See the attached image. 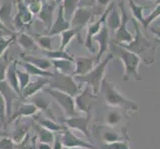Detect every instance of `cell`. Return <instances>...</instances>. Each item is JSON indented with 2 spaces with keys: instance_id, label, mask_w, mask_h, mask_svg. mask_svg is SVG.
Wrapping results in <instances>:
<instances>
[{
  "instance_id": "obj_1",
  "label": "cell",
  "mask_w": 160,
  "mask_h": 149,
  "mask_svg": "<svg viewBox=\"0 0 160 149\" xmlns=\"http://www.w3.org/2000/svg\"><path fill=\"white\" fill-rule=\"evenodd\" d=\"M131 21L133 22L135 28V36L133 37V40L128 44H118V45L137 55L145 65H152L155 61L158 44L157 42L153 43L147 39L141 31V25L135 19L132 18Z\"/></svg>"
},
{
  "instance_id": "obj_2",
  "label": "cell",
  "mask_w": 160,
  "mask_h": 149,
  "mask_svg": "<svg viewBox=\"0 0 160 149\" xmlns=\"http://www.w3.org/2000/svg\"><path fill=\"white\" fill-rule=\"evenodd\" d=\"M101 91L102 92L104 102L108 106L112 107L122 108L128 113H135L138 110V106L135 102L125 97L122 93L117 90L113 82L108 81L107 79L102 80Z\"/></svg>"
},
{
  "instance_id": "obj_3",
  "label": "cell",
  "mask_w": 160,
  "mask_h": 149,
  "mask_svg": "<svg viewBox=\"0 0 160 149\" xmlns=\"http://www.w3.org/2000/svg\"><path fill=\"white\" fill-rule=\"evenodd\" d=\"M112 53L118 54V59L121 61V63H122L124 67L122 81L128 82L130 80V78H133L135 81H141V77L139 75L138 70L141 60L137 55L121 47L118 44H113V50Z\"/></svg>"
},
{
  "instance_id": "obj_4",
  "label": "cell",
  "mask_w": 160,
  "mask_h": 149,
  "mask_svg": "<svg viewBox=\"0 0 160 149\" xmlns=\"http://www.w3.org/2000/svg\"><path fill=\"white\" fill-rule=\"evenodd\" d=\"M112 59H113V54L109 53L102 61H100L98 65L93 67V69L90 73H88L87 75L84 76H75V77L73 76L75 81L77 82H79V84H82V82L87 84V86H89L92 89V95L97 96L98 92L101 91L102 82L104 79V74H106L107 67Z\"/></svg>"
},
{
  "instance_id": "obj_5",
  "label": "cell",
  "mask_w": 160,
  "mask_h": 149,
  "mask_svg": "<svg viewBox=\"0 0 160 149\" xmlns=\"http://www.w3.org/2000/svg\"><path fill=\"white\" fill-rule=\"evenodd\" d=\"M48 87L65 92L73 97L78 96L82 92V87H80V84L75 81L73 76L64 75L58 73V72H54V75L50 79Z\"/></svg>"
},
{
  "instance_id": "obj_6",
  "label": "cell",
  "mask_w": 160,
  "mask_h": 149,
  "mask_svg": "<svg viewBox=\"0 0 160 149\" xmlns=\"http://www.w3.org/2000/svg\"><path fill=\"white\" fill-rule=\"evenodd\" d=\"M43 92H48L57 102L59 106L63 108L65 115L67 117H77L78 115V112H77L75 107V99L73 97H71L65 92H59L57 90L50 89V87H45Z\"/></svg>"
},
{
  "instance_id": "obj_7",
  "label": "cell",
  "mask_w": 160,
  "mask_h": 149,
  "mask_svg": "<svg viewBox=\"0 0 160 149\" xmlns=\"http://www.w3.org/2000/svg\"><path fill=\"white\" fill-rule=\"evenodd\" d=\"M16 7H17V13L13 17L12 25L15 32L18 33L22 32L24 28H28L32 24L34 15L30 12L23 0H16Z\"/></svg>"
},
{
  "instance_id": "obj_8",
  "label": "cell",
  "mask_w": 160,
  "mask_h": 149,
  "mask_svg": "<svg viewBox=\"0 0 160 149\" xmlns=\"http://www.w3.org/2000/svg\"><path fill=\"white\" fill-rule=\"evenodd\" d=\"M119 9H120V24L118 29L115 31V39L113 40V44H128L133 40V36L131 33L128 30V25L129 21V16L128 15L124 8L123 1L119 2Z\"/></svg>"
},
{
  "instance_id": "obj_9",
  "label": "cell",
  "mask_w": 160,
  "mask_h": 149,
  "mask_svg": "<svg viewBox=\"0 0 160 149\" xmlns=\"http://www.w3.org/2000/svg\"><path fill=\"white\" fill-rule=\"evenodd\" d=\"M113 6H114L113 2H112L107 7V9L104 10V12L100 17V19L95 21V22H91V23H89V25L87 26V35H86V40H85V47L89 50L90 52H92V54L96 53V50L92 46V38L95 37L98 33V31L101 30L103 22L107 19L108 14L109 13V11L112 9Z\"/></svg>"
},
{
  "instance_id": "obj_10",
  "label": "cell",
  "mask_w": 160,
  "mask_h": 149,
  "mask_svg": "<svg viewBox=\"0 0 160 149\" xmlns=\"http://www.w3.org/2000/svg\"><path fill=\"white\" fill-rule=\"evenodd\" d=\"M95 14V10L93 8H88V7H79L74 13L73 17H72L70 21L71 28L75 29L76 31H80L87 27L91 23V20L92 16Z\"/></svg>"
},
{
  "instance_id": "obj_11",
  "label": "cell",
  "mask_w": 160,
  "mask_h": 149,
  "mask_svg": "<svg viewBox=\"0 0 160 149\" xmlns=\"http://www.w3.org/2000/svg\"><path fill=\"white\" fill-rule=\"evenodd\" d=\"M91 120H92V114L90 112L89 114H87V117H80L79 115L67 117L66 119H64V123L66 124V127L67 128L80 131L86 137H90L89 124Z\"/></svg>"
},
{
  "instance_id": "obj_12",
  "label": "cell",
  "mask_w": 160,
  "mask_h": 149,
  "mask_svg": "<svg viewBox=\"0 0 160 149\" xmlns=\"http://www.w3.org/2000/svg\"><path fill=\"white\" fill-rule=\"evenodd\" d=\"M61 140L64 147L66 148H76V147H81V148H88V149H98L95 145L91 144L90 142H87L85 140L81 139L80 137L75 135L69 128L65 126L62 135H61Z\"/></svg>"
},
{
  "instance_id": "obj_13",
  "label": "cell",
  "mask_w": 160,
  "mask_h": 149,
  "mask_svg": "<svg viewBox=\"0 0 160 149\" xmlns=\"http://www.w3.org/2000/svg\"><path fill=\"white\" fill-rule=\"evenodd\" d=\"M109 29L106 25V21L103 22L101 30L98 34L92 38V42H97L98 44V52L96 56V62L98 63L101 61L102 55L108 50L109 45Z\"/></svg>"
},
{
  "instance_id": "obj_14",
  "label": "cell",
  "mask_w": 160,
  "mask_h": 149,
  "mask_svg": "<svg viewBox=\"0 0 160 149\" xmlns=\"http://www.w3.org/2000/svg\"><path fill=\"white\" fill-rule=\"evenodd\" d=\"M50 79L49 78H43V77H37V79L33 82H30L28 86H27L24 90L21 91V98H30L33 96L39 93V92L43 91L45 89V87L49 86Z\"/></svg>"
},
{
  "instance_id": "obj_15",
  "label": "cell",
  "mask_w": 160,
  "mask_h": 149,
  "mask_svg": "<svg viewBox=\"0 0 160 149\" xmlns=\"http://www.w3.org/2000/svg\"><path fill=\"white\" fill-rule=\"evenodd\" d=\"M58 6L59 5H57L53 0H45V1H43L40 12L37 15V18L41 22H43L48 30L51 28L53 24V16L55 13V10H56Z\"/></svg>"
},
{
  "instance_id": "obj_16",
  "label": "cell",
  "mask_w": 160,
  "mask_h": 149,
  "mask_svg": "<svg viewBox=\"0 0 160 149\" xmlns=\"http://www.w3.org/2000/svg\"><path fill=\"white\" fill-rule=\"evenodd\" d=\"M71 28L70 22H68L66 20L65 16H64V12H63V8L62 5H59L58 6V12H57V18L56 20L53 21V24L51 26V28L49 29L48 33L46 35L50 36V37H54L60 35L61 33L68 30Z\"/></svg>"
},
{
  "instance_id": "obj_17",
  "label": "cell",
  "mask_w": 160,
  "mask_h": 149,
  "mask_svg": "<svg viewBox=\"0 0 160 149\" xmlns=\"http://www.w3.org/2000/svg\"><path fill=\"white\" fill-rule=\"evenodd\" d=\"M0 95L5 99V102H6V115L7 117H10L13 110V103L19 96L8 85L6 81L0 82Z\"/></svg>"
},
{
  "instance_id": "obj_18",
  "label": "cell",
  "mask_w": 160,
  "mask_h": 149,
  "mask_svg": "<svg viewBox=\"0 0 160 149\" xmlns=\"http://www.w3.org/2000/svg\"><path fill=\"white\" fill-rule=\"evenodd\" d=\"M100 130L98 133L101 134V138L103 141L104 144H109V143H113L117 141L120 140H125V139H129L128 135V131L125 128H123V134L121 135L118 132L115 131L112 127L107 125V126H100L98 128Z\"/></svg>"
},
{
  "instance_id": "obj_19",
  "label": "cell",
  "mask_w": 160,
  "mask_h": 149,
  "mask_svg": "<svg viewBox=\"0 0 160 149\" xmlns=\"http://www.w3.org/2000/svg\"><path fill=\"white\" fill-rule=\"evenodd\" d=\"M75 69L73 76H84L93 69L96 62V57H77L74 58Z\"/></svg>"
},
{
  "instance_id": "obj_20",
  "label": "cell",
  "mask_w": 160,
  "mask_h": 149,
  "mask_svg": "<svg viewBox=\"0 0 160 149\" xmlns=\"http://www.w3.org/2000/svg\"><path fill=\"white\" fill-rule=\"evenodd\" d=\"M91 87L89 86H87L84 90H82L78 96H76L75 98V107L76 109H78L79 112H85L87 114H89L91 112V104H90V98L91 97H96L97 96H93L92 93L89 92Z\"/></svg>"
},
{
  "instance_id": "obj_21",
  "label": "cell",
  "mask_w": 160,
  "mask_h": 149,
  "mask_svg": "<svg viewBox=\"0 0 160 149\" xmlns=\"http://www.w3.org/2000/svg\"><path fill=\"white\" fill-rule=\"evenodd\" d=\"M16 42L20 46V48L25 52H32L36 51L38 49V45L36 44L33 36L27 34L24 32L16 33Z\"/></svg>"
},
{
  "instance_id": "obj_22",
  "label": "cell",
  "mask_w": 160,
  "mask_h": 149,
  "mask_svg": "<svg viewBox=\"0 0 160 149\" xmlns=\"http://www.w3.org/2000/svg\"><path fill=\"white\" fill-rule=\"evenodd\" d=\"M38 112H39V110H38V108L33 103H31V102L23 103L17 107V109L15 110V112L13 114H11L8 122H11V121L16 120V119H19L21 117H33V115H35Z\"/></svg>"
},
{
  "instance_id": "obj_23",
  "label": "cell",
  "mask_w": 160,
  "mask_h": 149,
  "mask_svg": "<svg viewBox=\"0 0 160 149\" xmlns=\"http://www.w3.org/2000/svg\"><path fill=\"white\" fill-rule=\"evenodd\" d=\"M17 65H18V61H13L12 63L9 64L7 71H6V78H5V81L8 82V85L12 87L14 92L20 97L21 91H20V87H19V82H18L17 73H16Z\"/></svg>"
},
{
  "instance_id": "obj_24",
  "label": "cell",
  "mask_w": 160,
  "mask_h": 149,
  "mask_svg": "<svg viewBox=\"0 0 160 149\" xmlns=\"http://www.w3.org/2000/svg\"><path fill=\"white\" fill-rule=\"evenodd\" d=\"M12 8H13V2L11 1V0H4L1 4V6H0V21H1L7 28H9L8 24L12 25V21H13Z\"/></svg>"
},
{
  "instance_id": "obj_25",
  "label": "cell",
  "mask_w": 160,
  "mask_h": 149,
  "mask_svg": "<svg viewBox=\"0 0 160 149\" xmlns=\"http://www.w3.org/2000/svg\"><path fill=\"white\" fill-rule=\"evenodd\" d=\"M15 129L12 133V139L15 144H18V143H21L22 141H24L25 136L28 133V130L30 128V123L29 122H21L20 119H17L15 123Z\"/></svg>"
},
{
  "instance_id": "obj_26",
  "label": "cell",
  "mask_w": 160,
  "mask_h": 149,
  "mask_svg": "<svg viewBox=\"0 0 160 149\" xmlns=\"http://www.w3.org/2000/svg\"><path fill=\"white\" fill-rule=\"evenodd\" d=\"M36 115V114H35ZM34 119L38 122V124L41 125L42 127L46 128L48 130H50L52 132H56V133H59V132L63 131L64 125H61L59 123H57L56 121L52 118H49V117H43L41 114H37L36 117H34Z\"/></svg>"
},
{
  "instance_id": "obj_27",
  "label": "cell",
  "mask_w": 160,
  "mask_h": 149,
  "mask_svg": "<svg viewBox=\"0 0 160 149\" xmlns=\"http://www.w3.org/2000/svg\"><path fill=\"white\" fill-rule=\"evenodd\" d=\"M21 59L23 60L22 62H27L32 65H34L35 67L39 68L43 71H48V69L52 66L51 61L45 58V57H35L31 56V55H21Z\"/></svg>"
},
{
  "instance_id": "obj_28",
  "label": "cell",
  "mask_w": 160,
  "mask_h": 149,
  "mask_svg": "<svg viewBox=\"0 0 160 149\" xmlns=\"http://www.w3.org/2000/svg\"><path fill=\"white\" fill-rule=\"evenodd\" d=\"M18 65H20L22 68L24 69V71L26 73H28L31 77H43V78H49L51 79L54 73L50 71H43L39 68L35 67L34 65H32L30 63H27V62H20L18 63Z\"/></svg>"
},
{
  "instance_id": "obj_29",
  "label": "cell",
  "mask_w": 160,
  "mask_h": 149,
  "mask_svg": "<svg viewBox=\"0 0 160 149\" xmlns=\"http://www.w3.org/2000/svg\"><path fill=\"white\" fill-rule=\"evenodd\" d=\"M52 66H54L55 72L64 74V75H72L73 76L74 69H73V62L69 60H55L51 61Z\"/></svg>"
},
{
  "instance_id": "obj_30",
  "label": "cell",
  "mask_w": 160,
  "mask_h": 149,
  "mask_svg": "<svg viewBox=\"0 0 160 149\" xmlns=\"http://www.w3.org/2000/svg\"><path fill=\"white\" fill-rule=\"evenodd\" d=\"M29 99H30V102L34 104V106L38 108V110L46 112L49 115L48 117L49 118H52L55 120V118L53 117V114L51 112H49V109H50L49 108V106H50V103H49V102L43 96H40L39 93H37V95L33 96Z\"/></svg>"
},
{
  "instance_id": "obj_31",
  "label": "cell",
  "mask_w": 160,
  "mask_h": 149,
  "mask_svg": "<svg viewBox=\"0 0 160 149\" xmlns=\"http://www.w3.org/2000/svg\"><path fill=\"white\" fill-rule=\"evenodd\" d=\"M43 56L50 61L55 60H69L74 62V57L66 51V50H50V51H42Z\"/></svg>"
},
{
  "instance_id": "obj_32",
  "label": "cell",
  "mask_w": 160,
  "mask_h": 149,
  "mask_svg": "<svg viewBox=\"0 0 160 149\" xmlns=\"http://www.w3.org/2000/svg\"><path fill=\"white\" fill-rule=\"evenodd\" d=\"M79 2L80 0H63L62 3H61L63 8L64 16L68 22L71 21L76 10L79 8Z\"/></svg>"
},
{
  "instance_id": "obj_33",
  "label": "cell",
  "mask_w": 160,
  "mask_h": 149,
  "mask_svg": "<svg viewBox=\"0 0 160 149\" xmlns=\"http://www.w3.org/2000/svg\"><path fill=\"white\" fill-rule=\"evenodd\" d=\"M60 35H61V43H60V48H59L60 50H65L66 47L69 45L70 42L73 40L76 36L78 37V39H79L80 42H82V39H81V34L78 31H76L73 28H70L68 30L62 32Z\"/></svg>"
},
{
  "instance_id": "obj_34",
  "label": "cell",
  "mask_w": 160,
  "mask_h": 149,
  "mask_svg": "<svg viewBox=\"0 0 160 149\" xmlns=\"http://www.w3.org/2000/svg\"><path fill=\"white\" fill-rule=\"evenodd\" d=\"M129 3V7L131 10L133 19H135L138 23L141 25V27H144V17H143V10L148 9L149 7L147 6H142V5L136 4L133 0H128Z\"/></svg>"
},
{
  "instance_id": "obj_35",
  "label": "cell",
  "mask_w": 160,
  "mask_h": 149,
  "mask_svg": "<svg viewBox=\"0 0 160 149\" xmlns=\"http://www.w3.org/2000/svg\"><path fill=\"white\" fill-rule=\"evenodd\" d=\"M35 129L37 132V135H38V139H39V142L42 143H47V144H50L52 145L54 139H55V134L54 132L48 130L46 128L42 127L41 125L37 124L35 125Z\"/></svg>"
},
{
  "instance_id": "obj_36",
  "label": "cell",
  "mask_w": 160,
  "mask_h": 149,
  "mask_svg": "<svg viewBox=\"0 0 160 149\" xmlns=\"http://www.w3.org/2000/svg\"><path fill=\"white\" fill-rule=\"evenodd\" d=\"M119 24H120V16L118 12V10L113 6L112 9L109 11V13L107 16L106 25L108 26V28L109 30L115 32L118 29Z\"/></svg>"
},
{
  "instance_id": "obj_37",
  "label": "cell",
  "mask_w": 160,
  "mask_h": 149,
  "mask_svg": "<svg viewBox=\"0 0 160 149\" xmlns=\"http://www.w3.org/2000/svg\"><path fill=\"white\" fill-rule=\"evenodd\" d=\"M33 38L36 42L42 51H50L52 49V42H53V37H50L46 34L39 35V34H35L33 35Z\"/></svg>"
},
{
  "instance_id": "obj_38",
  "label": "cell",
  "mask_w": 160,
  "mask_h": 149,
  "mask_svg": "<svg viewBox=\"0 0 160 149\" xmlns=\"http://www.w3.org/2000/svg\"><path fill=\"white\" fill-rule=\"evenodd\" d=\"M23 1L30 10V12L34 16H37L42 8L43 0H23Z\"/></svg>"
},
{
  "instance_id": "obj_39",
  "label": "cell",
  "mask_w": 160,
  "mask_h": 149,
  "mask_svg": "<svg viewBox=\"0 0 160 149\" xmlns=\"http://www.w3.org/2000/svg\"><path fill=\"white\" fill-rule=\"evenodd\" d=\"M16 73H17L20 91H22V90H24L25 87L28 86L29 82H31V76L28 73H26L25 71H21L19 69L16 70Z\"/></svg>"
},
{
  "instance_id": "obj_40",
  "label": "cell",
  "mask_w": 160,
  "mask_h": 149,
  "mask_svg": "<svg viewBox=\"0 0 160 149\" xmlns=\"http://www.w3.org/2000/svg\"><path fill=\"white\" fill-rule=\"evenodd\" d=\"M121 120V113L118 110H112L109 112L107 115V118H106V123L112 127V126L118 125Z\"/></svg>"
},
{
  "instance_id": "obj_41",
  "label": "cell",
  "mask_w": 160,
  "mask_h": 149,
  "mask_svg": "<svg viewBox=\"0 0 160 149\" xmlns=\"http://www.w3.org/2000/svg\"><path fill=\"white\" fill-rule=\"evenodd\" d=\"M16 40V34L13 36L8 37H2L0 38V57H2L6 52V50L9 48V46Z\"/></svg>"
},
{
  "instance_id": "obj_42",
  "label": "cell",
  "mask_w": 160,
  "mask_h": 149,
  "mask_svg": "<svg viewBox=\"0 0 160 149\" xmlns=\"http://www.w3.org/2000/svg\"><path fill=\"white\" fill-rule=\"evenodd\" d=\"M103 149H130L129 139L120 140L109 144H103Z\"/></svg>"
},
{
  "instance_id": "obj_43",
  "label": "cell",
  "mask_w": 160,
  "mask_h": 149,
  "mask_svg": "<svg viewBox=\"0 0 160 149\" xmlns=\"http://www.w3.org/2000/svg\"><path fill=\"white\" fill-rule=\"evenodd\" d=\"M8 66V54H4L2 57H0V82L5 81Z\"/></svg>"
},
{
  "instance_id": "obj_44",
  "label": "cell",
  "mask_w": 160,
  "mask_h": 149,
  "mask_svg": "<svg viewBox=\"0 0 160 149\" xmlns=\"http://www.w3.org/2000/svg\"><path fill=\"white\" fill-rule=\"evenodd\" d=\"M7 121L6 115V102L3 97L0 95V125H5Z\"/></svg>"
},
{
  "instance_id": "obj_45",
  "label": "cell",
  "mask_w": 160,
  "mask_h": 149,
  "mask_svg": "<svg viewBox=\"0 0 160 149\" xmlns=\"http://www.w3.org/2000/svg\"><path fill=\"white\" fill-rule=\"evenodd\" d=\"M158 16H160V4H157L155 9L150 13V15H148L147 17L144 18V28L146 29L147 27L151 24V22L155 20Z\"/></svg>"
},
{
  "instance_id": "obj_46",
  "label": "cell",
  "mask_w": 160,
  "mask_h": 149,
  "mask_svg": "<svg viewBox=\"0 0 160 149\" xmlns=\"http://www.w3.org/2000/svg\"><path fill=\"white\" fill-rule=\"evenodd\" d=\"M16 144L10 137L4 136L0 139V149H15Z\"/></svg>"
},
{
  "instance_id": "obj_47",
  "label": "cell",
  "mask_w": 160,
  "mask_h": 149,
  "mask_svg": "<svg viewBox=\"0 0 160 149\" xmlns=\"http://www.w3.org/2000/svg\"><path fill=\"white\" fill-rule=\"evenodd\" d=\"M97 0H80L79 7H88V8H93L96 6Z\"/></svg>"
},
{
  "instance_id": "obj_48",
  "label": "cell",
  "mask_w": 160,
  "mask_h": 149,
  "mask_svg": "<svg viewBox=\"0 0 160 149\" xmlns=\"http://www.w3.org/2000/svg\"><path fill=\"white\" fill-rule=\"evenodd\" d=\"M52 149H64V145L62 143V140H61V135L57 134L55 136L54 142L52 144Z\"/></svg>"
},
{
  "instance_id": "obj_49",
  "label": "cell",
  "mask_w": 160,
  "mask_h": 149,
  "mask_svg": "<svg viewBox=\"0 0 160 149\" xmlns=\"http://www.w3.org/2000/svg\"><path fill=\"white\" fill-rule=\"evenodd\" d=\"M38 149H52V145L47 144V143L39 142V144H38Z\"/></svg>"
},
{
  "instance_id": "obj_50",
  "label": "cell",
  "mask_w": 160,
  "mask_h": 149,
  "mask_svg": "<svg viewBox=\"0 0 160 149\" xmlns=\"http://www.w3.org/2000/svg\"><path fill=\"white\" fill-rule=\"evenodd\" d=\"M0 30H3V31H6V32H9V33H15L13 31H11L9 28H7L6 26H5L1 21H0Z\"/></svg>"
},
{
  "instance_id": "obj_51",
  "label": "cell",
  "mask_w": 160,
  "mask_h": 149,
  "mask_svg": "<svg viewBox=\"0 0 160 149\" xmlns=\"http://www.w3.org/2000/svg\"><path fill=\"white\" fill-rule=\"evenodd\" d=\"M53 1H54L55 3H56L57 5H60L61 3H62V1H63V0H53Z\"/></svg>"
},
{
  "instance_id": "obj_52",
  "label": "cell",
  "mask_w": 160,
  "mask_h": 149,
  "mask_svg": "<svg viewBox=\"0 0 160 149\" xmlns=\"http://www.w3.org/2000/svg\"><path fill=\"white\" fill-rule=\"evenodd\" d=\"M64 149H88V148H81V147H76V148H66V147H64Z\"/></svg>"
},
{
  "instance_id": "obj_53",
  "label": "cell",
  "mask_w": 160,
  "mask_h": 149,
  "mask_svg": "<svg viewBox=\"0 0 160 149\" xmlns=\"http://www.w3.org/2000/svg\"><path fill=\"white\" fill-rule=\"evenodd\" d=\"M155 2H156V4H160V0H156Z\"/></svg>"
},
{
  "instance_id": "obj_54",
  "label": "cell",
  "mask_w": 160,
  "mask_h": 149,
  "mask_svg": "<svg viewBox=\"0 0 160 149\" xmlns=\"http://www.w3.org/2000/svg\"><path fill=\"white\" fill-rule=\"evenodd\" d=\"M149 1H156V0H149Z\"/></svg>"
},
{
  "instance_id": "obj_55",
  "label": "cell",
  "mask_w": 160,
  "mask_h": 149,
  "mask_svg": "<svg viewBox=\"0 0 160 149\" xmlns=\"http://www.w3.org/2000/svg\"><path fill=\"white\" fill-rule=\"evenodd\" d=\"M120 1H124V0H120Z\"/></svg>"
},
{
  "instance_id": "obj_56",
  "label": "cell",
  "mask_w": 160,
  "mask_h": 149,
  "mask_svg": "<svg viewBox=\"0 0 160 149\" xmlns=\"http://www.w3.org/2000/svg\"><path fill=\"white\" fill-rule=\"evenodd\" d=\"M159 30H160V28H159Z\"/></svg>"
},
{
  "instance_id": "obj_57",
  "label": "cell",
  "mask_w": 160,
  "mask_h": 149,
  "mask_svg": "<svg viewBox=\"0 0 160 149\" xmlns=\"http://www.w3.org/2000/svg\"><path fill=\"white\" fill-rule=\"evenodd\" d=\"M0 126H1V125H0Z\"/></svg>"
}]
</instances>
